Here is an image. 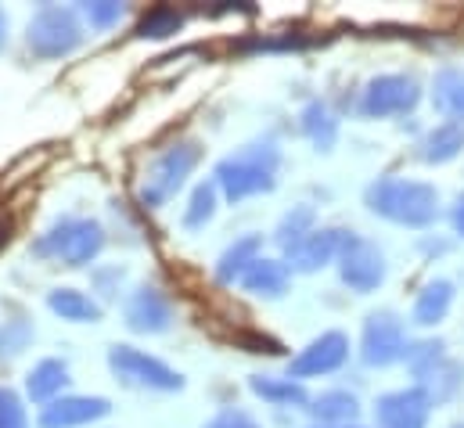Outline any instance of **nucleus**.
<instances>
[{
	"mask_svg": "<svg viewBox=\"0 0 464 428\" xmlns=\"http://www.w3.org/2000/svg\"><path fill=\"white\" fill-rule=\"evenodd\" d=\"M277 166H281V151L274 141H256V144H245L241 151H234L227 159L217 162L213 170V184L220 188V195L237 206L252 195H263V191H274L277 184Z\"/></svg>",
	"mask_w": 464,
	"mask_h": 428,
	"instance_id": "1",
	"label": "nucleus"
},
{
	"mask_svg": "<svg viewBox=\"0 0 464 428\" xmlns=\"http://www.w3.org/2000/svg\"><path fill=\"white\" fill-rule=\"evenodd\" d=\"M102 248H105V227L91 216H62L29 245V252L36 259H47V263H58L69 270L94 263L102 256Z\"/></svg>",
	"mask_w": 464,
	"mask_h": 428,
	"instance_id": "2",
	"label": "nucleus"
},
{
	"mask_svg": "<svg viewBox=\"0 0 464 428\" xmlns=\"http://www.w3.org/2000/svg\"><path fill=\"white\" fill-rule=\"evenodd\" d=\"M367 206L371 213L385 216L403 227H429L440 216V195L436 188L421 180H403V177H385L367 188Z\"/></svg>",
	"mask_w": 464,
	"mask_h": 428,
	"instance_id": "3",
	"label": "nucleus"
},
{
	"mask_svg": "<svg viewBox=\"0 0 464 428\" xmlns=\"http://www.w3.org/2000/svg\"><path fill=\"white\" fill-rule=\"evenodd\" d=\"M198 159H202V144H198V141L180 137V141L166 144V148L148 162V170H144V177H140V191H137L140 206H144V209H162V206L188 184V177L195 173Z\"/></svg>",
	"mask_w": 464,
	"mask_h": 428,
	"instance_id": "4",
	"label": "nucleus"
},
{
	"mask_svg": "<svg viewBox=\"0 0 464 428\" xmlns=\"http://www.w3.org/2000/svg\"><path fill=\"white\" fill-rule=\"evenodd\" d=\"M83 22H80V11L72 7H62V4H44L29 25H25V44L36 58L44 62H54V58H65L72 54L80 44H83Z\"/></svg>",
	"mask_w": 464,
	"mask_h": 428,
	"instance_id": "5",
	"label": "nucleus"
},
{
	"mask_svg": "<svg viewBox=\"0 0 464 428\" xmlns=\"http://www.w3.org/2000/svg\"><path fill=\"white\" fill-rule=\"evenodd\" d=\"M109 367L119 382L137 385V389H151V393H177L184 389V378L159 356H148L144 349L133 345H112L109 349Z\"/></svg>",
	"mask_w": 464,
	"mask_h": 428,
	"instance_id": "6",
	"label": "nucleus"
},
{
	"mask_svg": "<svg viewBox=\"0 0 464 428\" xmlns=\"http://www.w3.org/2000/svg\"><path fill=\"white\" fill-rule=\"evenodd\" d=\"M403 356H407V331H403L400 317L389 310L371 314L363 324V360L371 367H389Z\"/></svg>",
	"mask_w": 464,
	"mask_h": 428,
	"instance_id": "7",
	"label": "nucleus"
},
{
	"mask_svg": "<svg viewBox=\"0 0 464 428\" xmlns=\"http://www.w3.org/2000/svg\"><path fill=\"white\" fill-rule=\"evenodd\" d=\"M421 91L411 76H378L367 83L363 91V102H360V112L371 115V119H389V115H403L418 105Z\"/></svg>",
	"mask_w": 464,
	"mask_h": 428,
	"instance_id": "8",
	"label": "nucleus"
},
{
	"mask_svg": "<svg viewBox=\"0 0 464 428\" xmlns=\"http://www.w3.org/2000/svg\"><path fill=\"white\" fill-rule=\"evenodd\" d=\"M339 263H343V281L360 296L374 292L385 281V259H382L378 245H371L356 234H349L346 248L339 252Z\"/></svg>",
	"mask_w": 464,
	"mask_h": 428,
	"instance_id": "9",
	"label": "nucleus"
},
{
	"mask_svg": "<svg viewBox=\"0 0 464 428\" xmlns=\"http://www.w3.org/2000/svg\"><path fill=\"white\" fill-rule=\"evenodd\" d=\"M349 356V338L343 331H324L321 338H314L292 364H288V378H317V374H332L346 364Z\"/></svg>",
	"mask_w": 464,
	"mask_h": 428,
	"instance_id": "10",
	"label": "nucleus"
},
{
	"mask_svg": "<svg viewBox=\"0 0 464 428\" xmlns=\"http://www.w3.org/2000/svg\"><path fill=\"white\" fill-rule=\"evenodd\" d=\"M173 324V303L155 285H140L126 299V327L137 335H162Z\"/></svg>",
	"mask_w": 464,
	"mask_h": 428,
	"instance_id": "11",
	"label": "nucleus"
},
{
	"mask_svg": "<svg viewBox=\"0 0 464 428\" xmlns=\"http://www.w3.org/2000/svg\"><path fill=\"white\" fill-rule=\"evenodd\" d=\"M429 411H432V400L425 389H400V393H385L378 400L374 422L378 428H425Z\"/></svg>",
	"mask_w": 464,
	"mask_h": 428,
	"instance_id": "12",
	"label": "nucleus"
},
{
	"mask_svg": "<svg viewBox=\"0 0 464 428\" xmlns=\"http://www.w3.org/2000/svg\"><path fill=\"white\" fill-rule=\"evenodd\" d=\"M112 414V404L105 396H58L47 404L36 418L40 428H83Z\"/></svg>",
	"mask_w": 464,
	"mask_h": 428,
	"instance_id": "13",
	"label": "nucleus"
},
{
	"mask_svg": "<svg viewBox=\"0 0 464 428\" xmlns=\"http://www.w3.org/2000/svg\"><path fill=\"white\" fill-rule=\"evenodd\" d=\"M349 234L346 230H314L299 248H292V252H285V259H288V270H303V274H314V270H321L324 263H332L343 248H346Z\"/></svg>",
	"mask_w": 464,
	"mask_h": 428,
	"instance_id": "14",
	"label": "nucleus"
},
{
	"mask_svg": "<svg viewBox=\"0 0 464 428\" xmlns=\"http://www.w3.org/2000/svg\"><path fill=\"white\" fill-rule=\"evenodd\" d=\"M65 385H69V364L58 360V356L40 360V364L25 374V393H29V400H33V404H44V407L54 404Z\"/></svg>",
	"mask_w": 464,
	"mask_h": 428,
	"instance_id": "15",
	"label": "nucleus"
},
{
	"mask_svg": "<svg viewBox=\"0 0 464 428\" xmlns=\"http://www.w3.org/2000/svg\"><path fill=\"white\" fill-rule=\"evenodd\" d=\"M288 263H281V259H256L252 267H248V274L241 277V288L245 292H252V296H263V299H281L285 292H288Z\"/></svg>",
	"mask_w": 464,
	"mask_h": 428,
	"instance_id": "16",
	"label": "nucleus"
},
{
	"mask_svg": "<svg viewBox=\"0 0 464 428\" xmlns=\"http://www.w3.org/2000/svg\"><path fill=\"white\" fill-rule=\"evenodd\" d=\"M259 248H263V238H259V234H245V238H237L234 245H227L224 256H220V263H217V281H220V285L241 281V277L248 274V267L259 259Z\"/></svg>",
	"mask_w": 464,
	"mask_h": 428,
	"instance_id": "17",
	"label": "nucleus"
},
{
	"mask_svg": "<svg viewBox=\"0 0 464 428\" xmlns=\"http://www.w3.org/2000/svg\"><path fill=\"white\" fill-rule=\"evenodd\" d=\"M47 306H51V314L62 317V321H72V324L102 321V306H98L91 296L76 292V288H54V292L47 296Z\"/></svg>",
	"mask_w": 464,
	"mask_h": 428,
	"instance_id": "18",
	"label": "nucleus"
},
{
	"mask_svg": "<svg viewBox=\"0 0 464 428\" xmlns=\"http://www.w3.org/2000/svg\"><path fill=\"white\" fill-rule=\"evenodd\" d=\"M450 303H454V285L450 281H429L414 303V321L418 324H440L447 314H450Z\"/></svg>",
	"mask_w": 464,
	"mask_h": 428,
	"instance_id": "19",
	"label": "nucleus"
},
{
	"mask_svg": "<svg viewBox=\"0 0 464 428\" xmlns=\"http://www.w3.org/2000/svg\"><path fill=\"white\" fill-rule=\"evenodd\" d=\"M248 389L259 396V400H266V404H274V407H303L306 404V389L299 385V382H292V378H266V374H252L248 378Z\"/></svg>",
	"mask_w": 464,
	"mask_h": 428,
	"instance_id": "20",
	"label": "nucleus"
},
{
	"mask_svg": "<svg viewBox=\"0 0 464 428\" xmlns=\"http://www.w3.org/2000/svg\"><path fill=\"white\" fill-rule=\"evenodd\" d=\"M432 105L447 119H464V73L461 69H443L432 80Z\"/></svg>",
	"mask_w": 464,
	"mask_h": 428,
	"instance_id": "21",
	"label": "nucleus"
},
{
	"mask_svg": "<svg viewBox=\"0 0 464 428\" xmlns=\"http://www.w3.org/2000/svg\"><path fill=\"white\" fill-rule=\"evenodd\" d=\"M464 148V126L461 122H443L421 141V159L425 162H450Z\"/></svg>",
	"mask_w": 464,
	"mask_h": 428,
	"instance_id": "22",
	"label": "nucleus"
},
{
	"mask_svg": "<svg viewBox=\"0 0 464 428\" xmlns=\"http://www.w3.org/2000/svg\"><path fill=\"white\" fill-rule=\"evenodd\" d=\"M356 411H360L356 396H349V393H343V389L321 393V396L310 404V414H314L317 422H328V425H339V422H349V418H356Z\"/></svg>",
	"mask_w": 464,
	"mask_h": 428,
	"instance_id": "23",
	"label": "nucleus"
},
{
	"mask_svg": "<svg viewBox=\"0 0 464 428\" xmlns=\"http://www.w3.org/2000/svg\"><path fill=\"white\" fill-rule=\"evenodd\" d=\"M217 202H220V188L213 180H202L191 199H188V209H184V227L188 230H202L213 216H217Z\"/></svg>",
	"mask_w": 464,
	"mask_h": 428,
	"instance_id": "24",
	"label": "nucleus"
},
{
	"mask_svg": "<svg viewBox=\"0 0 464 428\" xmlns=\"http://www.w3.org/2000/svg\"><path fill=\"white\" fill-rule=\"evenodd\" d=\"M303 133H306L317 148H324V151L335 144V137H339V122H335V115L328 112V105L314 102V105L303 108Z\"/></svg>",
	"mask_w": 464,
	"mask_h": 428,
	"instance_id": "25",
	"label": "nucleus"
},
{
	"mask_svg": "<svg viewBox=\"0 0 464 428\" xmlns=\"http://www.w3.org/2000/svg\"><path fill=\"white\" fill-rule=\"evenodd\" d=\"M310 234H314V209H310V206H295L292 213H285V219L277 223V245H281L285 252L299 248Z\"/></svg>",
	"mask_w": 464,
	"mask_h": 428,
	"instance_id": "26",
	"label": "nucleus"
},
{
	"mask_svg": "<svg viewBox=\"0 0 464 428\" xmlns=\"http://www.w3.org/2000/svg\"><path fill=\"white\" fill-rule=\"evenodd\" d=\"M33 338H36V331H33V324L25 321V317L0 324V364H11L14 356H22Z\"/></svg>",
	"mask_w": 464,
	"mask_h": 428,
	"instance_id": "27",
	"label": "nucleus"
},
{
	"mask_svg": "<svg viewBox=\"0 0 464 428\" xmlns=\"http://www.w3.org/2000/svg\"><path fill=\"white\" fill-rule=\"evenodd\" d=\"M180 25H184V15H180L177 7H166V4H162V7H151V11L137 22V36H144V40H148V36H151V40H166V36H173Z\"/></svg>",
	"mask_w": 464,
	"mask_h": 428,
	"instance_id": "28",
	"label": "nucleus"
},
{
	"mask_svg": "<svg viewBox=\"0 0 464 428\" xmlns=\"http://www.w3.org/2000/svg\"><path fill=\"white\" fill-rule=\"evenodd\" d=\"M80 15L87 18V25H91V29L105 33V29H112V25L122 22L126 7L116 4V0H94V4H83V7H80Z\"/></svg>",
	"mask_w": 464,
	"mask_h": 428,
	"instance_id": "29",
	"label": "nucleus"
},
{
	"mask_svg": "<svg viewBox=\"0 0 464 428\" xmlns=\"http://www.w3.org/2000/svg\"><path fill=\"white\" fill-rule=\"evenodd\" d=\"M0 428H29L22 400L11 389H4V385H0Z\"/></svg>",
	"mask_w": 464,
	"mask_h": 428,
	"instance_id": "30",
	"label": "nucleus"
},
{
	"mask_svg": "<svg viewBox=\"0 0 464 428\" xmlns=\"http://www.w3.org/2000/svg\"><path fill=\"white\" fill-rule=\"evenodd\" d=\"M202 428H259V422H256L248 411H241V407H227V411H220L217 418H209Z\"/></svg>",
	"mask_w": 464,
	"mask_h": 428,
	"instance_id": "31",
	"label": "nucleus"
},
{
	"mask_svg": "<svg viewBox=\"0 0 464 428\" xmlns=\"http://www.w3.org/2000/svg\"><path fill=\"white\" fill-rule=\"evenodd\" d=\"M122 277H126V270L122 267H105V270H94V285L102 288V296H116L119 285H122Z\"/></svg>",
	"mask_w": 464,
	"mask_h": 428,
	"instance_id": "32",
	"label": "nucleus"
},
{
	"mask_svg": "<svg viewBox=\"0 0 464 428\" xmlns=\"http://www.w3.org/2000/svg\"><path fill=\"white\" fill-rule=\"evenodd\" d=\"M454 227H458V234L464 238V195L458 199V209H454Z\"/></svg>",
	"mask_w": 464,
	"mask_h": 428,
	"instance_id": "33",
	"label": "nucleus"
},
{
	"mask_svg": "<svg viewBox=\"0 0 464 428\" xmlns=\"http://www.w3.org/2000/svg\"><path fill=\"white\" fill-rule=\"evenodd\" d=\"M7 47V15H4V7H0V51Z\"/></svg>",
	"mask_w": 464,
	"mask_h": 428,
	"instance_id": "34",
	"label": "nucleus"
},
{
	"mask_svg": "<svg viewBox=\"0 0 464 428\" xmlns=\"http://www.w3.org/2000/svg\"><path fill=\"white\" fill-rule=\"evenodd\" d=\"M353 428H356V425H353Z\"/></svg>",
	"mask_w": 464,
	"mask_h": 428,
	"instance_id": "35",
	"label": "nucleus"
}]
</instances>
